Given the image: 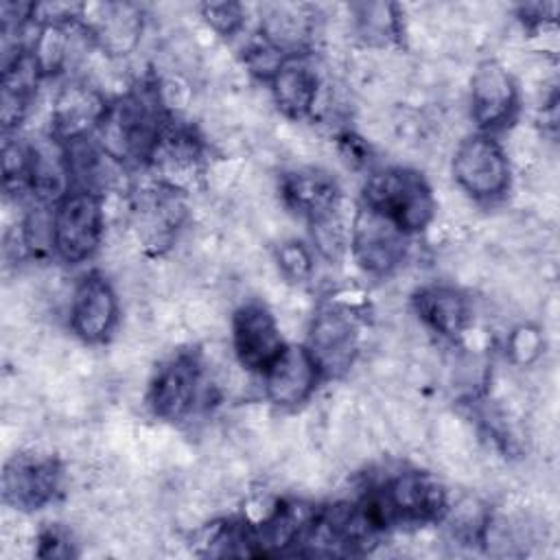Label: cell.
<instances>
[{"label": "cell", "instance_id": "obj_1", "mask_svg": "<svg viewBox=\"0 0 560 560\" xmlns=\"http://www.w3.org/2000/svg\"><path fill=\"white\" fill-rule=\"evenodd\" d=\"M171 118L153 77L109 98L94 140L122 168L147 166Z\"/></svg>", "mask_w": 560, "mask_h": 560}, {"label": "cell", "instance_id": "obj_2", "mask_svg": "<svg viewBox=\"0 0 560 560\" xmlns=\"http://www.w3.org/2000/svg\"><path fill=\"white\" fill-rule=\"evenodd\" d=\"M444 483L418 468H396L365 486L357 503L378 534L440 523L448 508Z\"/></svg>", "mask_w": 560, "mask_h": 560}, {"label": "cell", "instance_id": "obj_3", "mask_svg": "<svg viewBox=\"0 0 560 560\" xmlns=\"http://www.w3.org/2000/svg\"><path fill=\"white\" fill-rule=\"evenodd\" d=\"M361 203L389 219L407 236L431 228L438 214V199L427 177L411 166H378L365 177Z\"/></svg>", "mask_w": 560, "mask_h": 560}, {"label": "cell", "instance_id": "obj_4", "mask_svg": "<svg viewBox=\"0 0 560 560\" xmlns=\"http://www.w3.org/2000/svg\"><path fill=\"white\" fill-rule=\"evenodd\" d=\"M210 385H206V361L199 350H175L162 359L149 376L144 405L153 418L162 422L188 420L203 402Z\"/></svg>", "mask_w": 560, "mask_h": 560}, {"label": "cell", "instance_id": "obj_5", "mask_svg": "<svg viewBox=\"0 0 560 560\" xmlns=\"http://www.w3.org/2000/svg\"><path fill=\"white\" fill-rule=\"evenodd\" d=\"M107 230L105 195L70 188L52 203V258L81 265L101 249Z\"/></svg>", "mask_w": 560, "mask_h": 560}, {"label": "cell", "instance_id": "obj_6", "mask_svg": "<svg viewBox=\"0 0 560 560\" xmlns=\"http://www.w3.org/2000/svg\"><path fill=\"white\" fill-rule=\"evenodd\" d=\"M455 186L475 203H497L512 188V160L503 142L492 133L464 136L451 155Z\"/></svg>", "mask_w": 560, "mask_h": 560}, {"label": "cell", "instance_id": "obj_7", "mask_svg": "<svg viewBox=\"0 0 560 560\" xmlns=\"http://www.w3.org/2000/svg\"><path fill=\"white\" fill-rule=\"evenodd\" d=\"M208 144L197 127L188 125L179 116H173L149 162L151 179L182 195H190L206 186V175L210 168Z\"/></svg>", "mask_w": 560, "mask_h": 560}, {"label": "cell", "instance_id": "obj_8", "mask_svg": "<svg viewBox=\"0 0 560 560\" xmlns=\"http://www.w3.org/2000/svg\"><path fill=\"white\" fill-rule=\"evenodd\" d=\"M315 357L324 378L346 376L361 352V319L350 302L328 300L308 322L304 343Z\"/></svg>", "mask_w": 560, "mask_h": 560}, {"label": "cell", "instance_id": "obj_9", "mask_svg": "<svg viewBox=\"0 0 560 560\" xmlns=\"http://www.w3.org/2000/svg\"><path fill=\"white\" fill-rule=\"evenodd\" d=\"M127 219L138 245L151 256H162L177 243L186 228V195L151 179L149 186L131 192Z\"/></svg>", "mask_w": 560, "mask_h": 560}, {"label": "cell", "instance_id": "obj_10", "mask_svg": "<svg viewBox=\"0 0 560 560\" xmlns=\"http://www.w3.org/2000/svg\"><path fill=\"white\" fill-rule=\"evenodd\" d=\"M411 236L398 230L389 219L359 203L350 217L348 252L354 265L370 278H389L409 256Z\"/></svg>", "mask_w": 560, "mask_h": 560}, {"label": "cell", "instance_id": "obj_11", "mask_svg": "<svg viewBox=\"0 0 560 560\" xmlns=\"http://www.w3.org/2000/svg\"><path fill=\"white\" fill-rule=\"evenodd\" d=\"M287 339L267 302L243 300L230 315V350L241 370L260 376L282 352Z\"/></svg>", "mask_w": 560, "mask_h": 560}, {"label": "cell", "instance_id": "obj_12", "mask_svg": "<svg viewBox=\"0 0 560 560\" xmlns=\"http://www.w3.org/2000/svg\"><path fill=\"white\" fill-rule=\"evenodd\" d=\"M521 112V88L516 77L499 59L475 66L468 83V116L477 131L497 136L516 122Z\"/></svg>", "mask_w": 560, "mask_h": 560}, {"label": "cell", "instance_id": "obj_13", "mask_svg": "<svg viewBox=\"0 0 560 560\" xmlns=\"http://www.w3.org/2000/svg\"><path fill=\"white\" fill-rule=\"evenodd\" d=\"M63 488V466L50 453L22 451L7 459L2 472L4 505L15 512H39L55 503Z\"/></svg>", "mask_w": 560, "mask_h": 560}, {"label": "cell", "instance_id": "obj_14", "mask_svg": "<svg viewBox=\"0 0 560 560\" xmlns=\"http://www.w3.org/2000/svg\"><path fill=\"white\" fill-rule=\"evenodd\" d=\"M120 324L118 291L101 271L83 273L70 289L68 328L83 346L107 343Z\"/></svg>", "mask_w": 560, "mask_h": 560}, {"label": "cell", "instance_id": "obj_15", "mask_svg": "<svg viewBox=\"0 0 560 560\" xmlns=\"http://www.w3.org/2000/svg\"><path fill=\"white\" fill-rule=\"evenodd\" d=\"M262 396L278 411H295L306 405L324 374L304 343H289L276 357V361L260 374Z\"/></svg>", "mask_w": 560, "mask_h": 560}, {"label": "cell", "instance_id": "obj_16", "mask_svg": "<svg viewBox=\"0 0 560 560\" xmlns=\"http://www.w3.org/2000/svg\"><path fill=\"white\" fill-rule=\"evenodd\" d=\"M413 315L438 339L459 346L472 330L475 308L468 293L448 282H429L411 295Z\"/></svg>", "mask_w": 560, "mask_h": 560}, {"label": "cell", "instance_id": "obj_17", "mask_svg": "<svg viewBox=\"0 0 560 560\" xmlns=\"http://www.w3.org/2000/svg\"><path fill=\"white\" fill-rule=\"evenodd\" d=\"M109 98L85 77H68L50 98L48 133L61 142L94 136Z\"/></svg>", "mask_w": 560, "mask_h": 560}, {"label": "cell", "instance_id": "obj_18", "mask_svg": "<svg viewBox=\"0 0 560 560\" xmlns=\"http://www.w3.org/2000/svg\"><path fill=\"white\" fill-rule=\"evenodd\" d=\"M278 195L284 210L308 225L343 208V195L335 175L319 166H293L280 173Z\"/></svg>", "mask_w": 560, "mask_h": 560}, {"label": "cell", "instance_id": "obj_19", "mask_svg": "<svg viewBox=\"0 0 560 560\" xmlns=\"http://www.w3.org/2000/svg\"><path fill=\"white\" fill-rule=\"evenodd\" d=\"M81 22L90 31L96 50L107 59H122L138 50L144 33L142 9L131 2H105L85 7Z\"/></svg>", "mask_w": 560, "mask_h": 560}, {"label": "cell", "instance_id": "obj_20", "mask_svg": "<svg viewBox=\"0 0 560 560\" xmlns=\"http://www.w3.org/2000/svg\"><path fill=\"white\" fill-rule=\"evenodd\" d=\"M322 83L324 77L311 61V55L287 57L267 81L276 109L293 122L313 120Z\"/></svg>", "mask_w": 560, "mask_h": 560}, {"label": "cell", "instance_id": "obj_21", "mask_svg": "<svg viewBox=\"0 0 560 560\" xmlns=\"http://www.w3.org/2000/svg\"><path fill=\"white\" fill-rule=\"evenodd\" d=\"M317 24V11L311 4H267L258 18L256 35L282 57H300L311 55Z\"/></svg>", "mask_w": 560, "mask_h": 560}, {"label": "cell", "instance_id": "obj_22", "mask_svg": "<svg viewBox=\"0 0 560 560\" xmlns=\"http://www.w3.org/2000/svg\"><path fill=\"white\" fill-rule=\"evenodd\" d=\"M44 79L46 74L42 66L28 48L15 50L4 59L0 120L7 136L11 131H18L20 125L26 120Z\"/></svg>", "mask_w": 560, "mask_h": 560}, {"label": "cell", "instance_id": "obj_23", "mask_svg": "<svg viewBox=\"0 0 560 560\" xmlns=\"http://www.w3.org/2000/svg\"><path fill=\"white\" fill-rule=\"evenodd\" d=\"M350 28L354 37L370 48L385 50L405 39V15L389 2L350 4Z\"/></svg>", "mask_w": 560, "mask_h": 560}, {"label": "cell", "instance_id": "obj_24", "mask_svg": "<svg viewBox=\"0 0 560 560\" xmlns=\"http://www.w3.org/2000/svg\"><path fill=\"white\" fill-rule=\"evenodd\" d=\"M278 276L293 287L308 284L315 276V252L298 238H282L273 249Z\"/></svg>", "mask_w": 560, "mask_h": 560}, {"label": "cell", "instance_id": "obj_25", "mask_svg": "<svg viewBox=\"0 0 560 560\" xmlns=\"http://www.w3.org/2000/svg\"><path fill=\"white\" fill-rule=\"evenodd\" d=\"M201 20L219 37H234L245 28L247 11L236 2H206L199 7Z\"/></svg>", "mask_w": 560, "mask_h": 560}, {"label": "cell", "instance_id": "obj_26", "mask_svg": "<svg viewBox=\"0 0 560 560\" xmlns=\"http://www.w3.org/2000/svg\"><path fill=\"white\" fill-rule=\"evenodd\" d=\"M542 346H545L542 332L534 324L514 326L512 332L508 335V341H505L508 357L516 365H532L534 361H538L540 354H542Z\"/></svg>", "mask_w": 560, "mask_h": 560}]
</instances>
